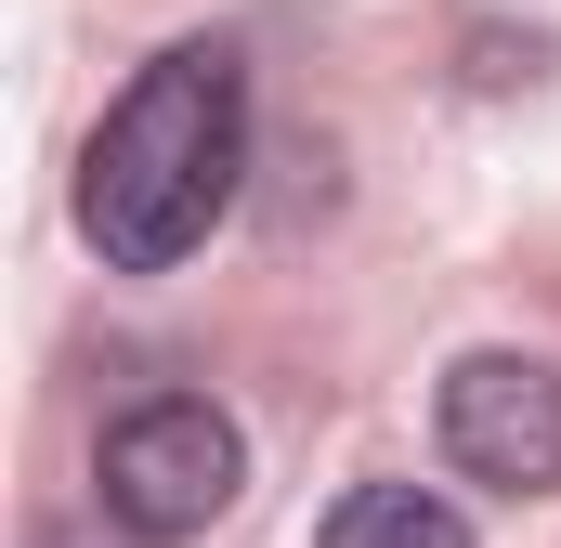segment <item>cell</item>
<instances>
[{
  "mask_svg": "<svg viewBox=\"0 0 561 548\" xmlns=\"http://www.w3.org/2000/svg\"><path fill=\"white\" fill-rule=\"evenodd\" d=\"M236 170H249V66L222 39H170L79 157V222L118 274H170L236 209Z\"/></svg>",
  "mask_w": 561,
  "mask_h": 548,
  "instance_id": "1",
  "label": "cell"
},
{
  "mask_svg": "<svg viewBox=\"0 0 561 548\" xmlns=\"http://www.w3.org/2000/svg\"><path fill=\"white\" fill-rule=\"evenodd\" d=\"M92 483H105V523H118V536L183 548V536H209V523L236 510V483H249V431L209 406V392H144V406L105 431Z\"/></svg>",
  "mask_w": 561,
  "mask_h": 548,
  "instance_id": "2",
  "label": "cell"
},
{
  "mask_svg": "<svg viewBox=\"0 0 561 548\" xmlns=\"http://www.w3.org/2000/svg\"><path fill=\"white\" fill-rule=\"evenodd\" d=\"M431 431H444L457 483H483V496H561V366H536V353H457Z\"/></svg>",
  "mask_w": 561,
  "mask_h": 548,
  "instance_id": "3",
  "label": "cell"
},
{
  "mask_svg": "<svg viewBox=\"0 0 561 548\" xmlns=\"http://www.w3.org/2000/svg\"><path fill=\"white\" fill-rule=\"evenodd\" d=\"M313 548H470V510L431 496V483H353L313 523Z\"/></svg>",
  "mask_w": 561,
  "mask_h": 548,
  "instance_id": "4",
  "label": "cell"
}]
</instances>
